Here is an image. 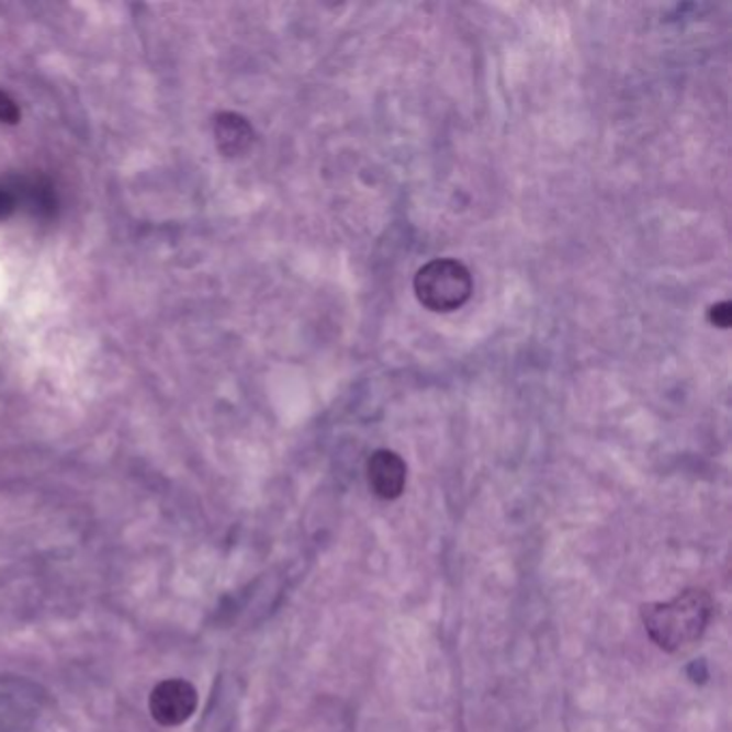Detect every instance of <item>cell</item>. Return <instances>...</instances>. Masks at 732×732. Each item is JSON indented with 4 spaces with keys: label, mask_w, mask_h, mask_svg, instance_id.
<instances>
[{
    "label": "cell",
    "mask_w": 732,
    "mask_h": 732,
    "mask_svg": "<svg viewBox=\"0 0 732 732\" xmlns=\"http://www.w3.org/2000/svg\"><path fill=\"white\" fill-rule=\"evenodd\" d=\"M198 691L194 685L183 679H168L150 691L148 709L157 724L179 727L194 716Z\"/></svg>",
    "instance_id": "cell-3"
},
{
    "label": "cell",
    "mask_w": 732,
    "mask_h": 732,
    "mask_svg": "<svg viewBox=\"0 0 732 732\" xmlns=\"http://www.w3.org/2000/svg\"><path fill=\"white\" fill-rule=\"evenodd\" d=\"M368 484L379 498H397L406 488V462L395 451L379 449L368 460Z\"/></svg>",
    "instance_id": "cell-4"
},
{
    "label": "cell",
    "mask_w": 732,
    "mask_h": 732,
    "mask_svg": "<svg viewBox=\"0 0 732 732\" xmlns=\"http://www.w3.org/2000/svg\"><path fill=\"white\" fill-rule=\"evenodd\" d=\"M640 617L660 649L679 651L705 634L713 617V599L705 588H687L671 601L642 606Z\"/></svg>",
    "instance_id": "cell-1"
},
{
    "label": "cell",
    "mask_w": 732,
    "mask_h": 732,
    "mask_svg": "<svg viewBox=\"0 0 732 732\" xmlns=\"http://www.w3.org/2000/svg\"><path fill=\"white\" fill-rule=\"evenodd\" d=\"M0 121H4V123H15L18 121V108L4 93H0Z\"/></svg>",
    "instance_id": "cell-7"
},
{
    "label": "cell",
    "mask_w": 732,
    "mask_h": 732,
    "mask_svg": "<svg viewBox=\"0 0 732 732\" xmlns=\"http://www.w3.org/2000/svg\"><path fill=\"white\" fill-rule=\"evenodd\" d=\"M13 204V200H11V195L7 194L4 190H0V215H4L7 211H9V206Z\"/></svg>",
    "instance_id": "cell-8"
},
{
    "label": "cell",
    "mask_w": 732,
    "mask_h": 732,
    "mask_svg": "<svg viewBox=\"0 0 732 732\" xmlns=\"http://www.w3.org/2000/svg\"><path fill=\"white\" fill-rule=\"evenodd\" d=\"M217 140L219 147L228 155H241L251 145L254 132L249 123L239 114H224L217 121Z\"/></svg>",
    "instance_id": "cell-5"
},
{
    "label": "cell",
    "mask_w": 732,
    "mask_h": 732,
    "mask_svg": "<svg viewBox=\"0 0 732 732\" xmlns=\"http://www.w3.org/2000/svg\"><path fill=\"white\" fill-rule=\"evenodd\" d=\"M413 289L424 307L437 314H447L462 307L471 299L473 275L455 258H435L417 271Z\"/></svg>",
    "instance_id": "cell-2"
},
{
    "label": "cell",
    "mask_w": 732,
    "mask_h": 732,
    "mask_svg": "<svg viewBox=\"0 0 732 732\" xmlns=\"http://www.w3.org/2000/svg\"><path fill=\"white\" fill-rule=\"evenodd\" d=\"M709 323L716 325V327H720V329H729L732 323L731 301L716 303V305L709 309Z\"/></svg>",
    "instance_id": "cell-6"
}]
</instances>
